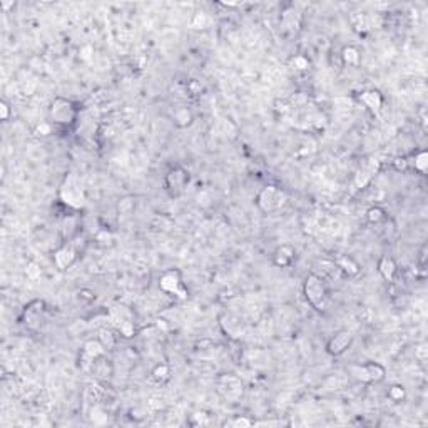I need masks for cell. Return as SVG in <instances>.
Here are the masks:
<instances>
[{
	"mask_svg": "<svg viewBox=\"0 0 428 428\" xmlns=\"http://www.w3.org/2000/svg\"><path fill=\"white\" fill-rule=\"evenodd\" d=\"M303 293L305 298L308 299V303L315 308L316 311L324 313L328 310V306L331 303L330 296V289L324 278H321L316 273H311L306 276L305 285H303Z\"/></svg>",
	"mask_w": 428,
	"mask_h": 428,
	"instance_id": "obj_1",
	"label": "cell"
},
{
	"mask_svg": "<svg viewBox=\"0 0 428 428\" xmlns=\"http://www.w3.org/2000/svg\"><path fill=\"white\" fill-rule=\"evenodd\" d=\"M59 197L64 204H67L72 209H81L86 203V194H84V188L79 176L75 172H69L65 179L60 184Z\"/></svg>",
	"mask_w": 428,
	"mask_h": 428,
	"instance_id": "obj_2",
	"label": "cell"
},
{
	"mask_svg": "<svg viewBox=\"0 0 428 428\" xmlns=\"http://www.w3.org/2000/svg\"><path fill=\"white\" fill-rule=\"evenodd\" d=\"M286 203H288L286 192L274 184L264 186L256 196V206L259 208V211H263L264 214L278 213V211H281L286 206Z\"/></svg>",
	"mask_w": 428,
	"mask_h": 428,
	"instance_id": "obj_3",
	"label": "cell"
},
{
	"mask_svg": "<svg viewBox=\"0 0 428 428\" xmlns=\"http://www.w3.org/2000/svg\"><path fill=\"white\" fill-rule=\"evenodd\" d=\"M49 116L54 124L62 125V128H70V125L75 124L77 116H79V109H77V106L70 99L56 97L49 107Z\"/></svg>",
	"mask_w": 428,
	"mask_h": 428,
	"instance_id": "obj_4",
	"label": "cell"
},
{
	"mask_svg": "<svg viewBox=\"0 0 428 428\" xmlns=\"http://www.w3.org/2000/svg\"><path fill=\"white\" fill-rule=\"evenodd\" d=\"M189 172L188 169H184L183 166H174L167 171L164 178V189L169 194V197L176 199V197L183 196L186 188L189 184Z\"/></svg>",
	"mask_w": 428,
	"mask_h": 428,
	"instance_id": "obj_5",
	"label": "cell"
},
{
	"mask_svg": "<svg viewBox=\"0 0 428 428\" xmlns=\"http://www.w3.org/2000/svg\"><path fill=\"white\" fill-rule=\"evenodd\" d=\"M349 375L361 383L371 385L383 382L385 376H387V370H385L383 365L376 363V361H370V363L363 365H351L349 366Z\"/></svg>",
	"mask_w": 428,
	"mask_h": 428,
	"instance_id": "obj_6",
	"label": "cell"
},
{
	"mask_svg": "<svg viewBox=\"0 0 428 428\" xmlns=\"http://www.w3.org/2000/svg\"><path fill=\"white\" fill-rule=\"evenodd\" d=\"M159 288L164 293L176 294L181 299L188 298V289L184 288L183 276H181V271L178 269H167L166 273H162L159 278Z\"/></svg>",
	"mask_w": 428,
	"mask_h": 428,
	"instance_id": "obj_7",
	"label": "cell"
},
{
	"mask_svg": "<svg viewBox=\"0 0 428 428\" xmlns=\"http://www.w3.org/2000/svg\"><path fill=\"white\" fill-rule=\"evenodd\" d=\"M219 326L222 333L231 340H241L246 335L244 319L234 315V313H222L219 316Z\"/></svg>",
	"mask_w": 428,
	"mask_h": 428,
	"instance_id": "obj_8",
	"label": "cell"
},
{
	"mask_svg": "<svg viewBox=\"0 0 428 428\" xmlns=\"http://www.w3.org/2000/svg\"><path fill=\"white\" fill-rule=\"evenodd\" d=\"M378 167H380V161L376 158H370L361 162L357 174H355L353 184H351L353 191L363 189L365 186H368L370 181L375 178V174L378 172Z\"/></svg>",
	"mask_w": 428,
	"mask_h": 428,
	"instance_id": "obj_9",
	"label": "cell"
},
{
	"mask_svg": "<svg viewBox=\"0 0 428 428\" xmlns=\"http://www.w3.org/2000/svg\"><path fill=\"white\" fill-rule=\"evenodd\" d=\"M353 343V333L349 330H340L331 336L326 343V351L331 357H340L351 346Z\"/></svg>",
	"mask_w": 428,
	"mask_h": 428,
	"instance_id": "obj_10",
	"label": "cell"
},
{
	"mask_svg": "<svg viewBox=\"0 0 428 428\" xmlns=\"http://www.w3.org/2000/svg\"><path fill=\"white\" fill-rule=\"evenodd\" d=\"M77 256H79V253H77L75 246L72 243H67V244H62L59 249L54 251L52 261H54V264H56V268L59 271H67L72 264L77 261Z\"/></svg>",
	"mask_w": 428,
	"mask_h": 428,
	"instance_id": "obj_11",
	"label": "cell"
},
{
	"mask_svg": "<svg viewBox=\"0 0 428 428\" xmlns=\"http://www.w3.org/2000/svg\"><path fill=\"white\" fill-rule=\"evenodd\" d=\"M106 353V346L102 345L100 340H89L84 343V346L81 349V365L84 368H89V366L94 365V361L104 357Z\"/></svg>",
	"mask_w": 428,
	"mask_h": 428,
	"instance_id": "obj_12",
	"label": "cell"
},
{
	"mask_svg": "<svg viewBox=\"0 0 428 428\" xmlns=\"http://www.w3.org/2000/svg\"><path fill=\"white\" fill-rule=\"evenodd\" d=\"M360 102L363 104L365 107H368L371 112H380L383 107V95L380 90L375 89H370V90H363V92L360 94Z\"/></svg>",
	"mask_w": 428,
	"mask_h": 428,
	"instance_id": "obj_13",
	"label": "cell"
},
{
	"mask_svg": "<svg viewBox=\"0 0 428 428\" xmlns=\"http://www.w3.org/2000/svg\"><path fill=\"white\" fill-rule=\"evenodd\" d=\"M294 258H296V251L291 244H281L273 255V263L278 268H288L291 266Z\"/></svg>",
	"mask_w": 428,
	"mask_h": 428,
	"instance_id": "obj_14",
	"label": "cell"
},
{
	"mask_svg": "<svg viewBox=\"0 0 428 428\" xmlns=\"http://www.w3.org/2000/svg\"><path fill=\"white\" fill-rule=\"evenodd\" d=\"M219 388L221 391H224L228 398H238L243 391V385L234 375H224L219 380Z\"/></svg>",
	"mask_w": 428,
	"mask_h": 428,
	"instance_id": "obj_15",
	"label": "cell"
},
{
	"mask_svg": "<svg viewBox=\"0 0 428 428\" xmlns=\"http://www.w3.org/2000/svg\"><path fill=\"white\" fill-rule=\"evenodd\" d=\"M378 271L387 281H393L396 273H398V264L391 256H382L378 261Z\"/></svg>",
	"mask_w": 428,
	"mask_h": 428,
	"instance_id": "obj_16",
	"label": "cell"
},
{
	"mask_svg": "<svg viewBox=\"0 0 428 428\" xmlns=\"http://www.w3.org/2000/svg\"><path fill=\"white\" fill-rule=\"evenodd\" d=\"M336 268H338L341 273H345L346 276H357L360 273V264L355 261L353 258L343 256L340 259H336Z\"/></svg>",
	"mask_w": 428,
	"mask_h": 428,
	"instance_id": "obj_17",
	"label": "cell"
},
{
	"mask_svg": "<svg viewBox=\"0 0 428 428\" xmlns=\"http://www.w3.org/2000/svg\"><path fill=\"white\" fill-rule=\"evenodd\" d=\"M172 119L178 128H188V125H191V122H192V114L188 107H178L172 114Z\"/></svg>",
	"mask_w": 428,
	"mask_h": 428,
	"instance_id": "obj_18",
	"label": "cell"
},
{
	"mask_svg": "<svg viewBox=\"0 0 428 428\" xmlns=\"http://www.w3.org/2000/svg\"><path fill=\"white\" fill-rule=\"evenodd\" d=\"M341 59L346 65H358L361 60V52L355 45H348L341 51Z\"/></svg>",
	"mask_w": 428,
	"mask_h": 428,
	"instance_id": "obj_19",
	"label": "cell"
},
{
	"mask_svg": "<svg viewBox=\"0 0 428 428\" xmlns=\"http://www.w3.org/2000/svg\"><path fill=\"white\" fill-rule=\"evenodd\" d=\"M150 376H153L154 382H158V383H164L169 380L171 376V368H169V365L167 363H158L153 368V371H150Z\"/></svg>",
	"mask_w": 428,
	"mask_h": 428,
	"instance_id": "obj_20",
	"label": "cell"
},
{
	"mask_svg": "<svg viewBox=\"0 0 428 428\" xmlns=\"http://www.w3.org/2000/svg\"><path fill=\"white\" fill-rule=\"evenodd\" d=\"M410 166H412L415 171L425 174L428 169V153L426 150H420V153L415 154L412 161H410Z\"/></svg>",
	"mask_w": 428,
	"mask_h": 428,
	"instance_id": "obj_21",
	"label": "cell"
},
{
	"mask_svg": "<svg viewBox=\"0 0 428 428\" xmlns=\"http://www.w3.org/2000/svg\"><path fill=\"white\" fill-rule=\"evenodd\" d=\"M385 218H387V213H385V209L380 206H373L366 211V219H368V222H371V224H380L382 221H385Z\"/></svg>",
	"mask_w": 428,
	"mask_h": 428,
	"instance_id": "obj_22",
	"label": "cell"
},
{
	"mask_svg": "<svg viewBox=\"0 0 428 428\" xmlns=\"http://www.w3.org/2000/svg\"><path fill=\"white\" fill-rule=\"evenodd\" d=\"M388 398L395 403H400L407 398V391L401 385H393V387H390V390H388Z\"/></svg>",
	"mask_w": 428,
	"mask_h": 428,
	"instance_id": "obj_23",
	"label": "cell"
},
{
	"mask_svg": "<svg viewBox=\"0 0 428 428\" xmlns=\"http://www.w3.org/2000/svg\"><path fill=\"white\" fill-rule=\"evenodd\" d=\"M117 328H119V333L122 335L124 338H132V336L136 335L134 323L131 321V318H129V319H124L122 323H119V324H117Z\"/></svg>",
	"mask_w": 428,
	"mask_h": 428,
	"instance_id": "obj_24",
	"label": "cell"
},
{
	"mask_svg": "<svg viewBox=\"0 0 428 428\" xmlns=\"http://www.w3.org/2000/svg\"><path fill=\"white\" fill-rule=\"evenodd\" d=\"M99 340H100L102 345L106 346V349H111L114 345H116V340H114L112 331H109V330H100L99 331Z\"/></svg>",
	"mask_w": 428,
	"mask_h": 428,
	"instance_id": "obj_25",
	"label": "cell"
},
{
	"mask_svg": "<svg viewBox=\"0 0 428 428\" xmlns=\"http://www.w3.org/2000/svg\"><path fill=\"white\" fill-rule=\"evenodd\" d=\"M26 274H27V278L29 280H32V281H35V280H39L40 278V274H42V269H40V266L37 263H27V266H26Z\"/></svg>",
	"mask_w": 428,
	"mask_h": 428,
	"instance_id": "obj_26",
	"label": "cell"
},
{
	"mask_svg": "<svg viewBox=\"0 0 428 428\" xmlns=\"http://www.w3.org/2000/svg\"><path fill=\"white\" fill-rule=\"evenodd\" d=\"M209 415L206 412H196L191 415V425H208Z\"/></svg>",
	"mask_w": 428,
	"mask_h": 428,
	"instance_id": "obj_27",
	"label": "cell"
},
{
	"mask_svg": "<svg viewBox=\"0 0 428 428\" xmlns=\"http://www.w3.org/2000/svg\"><path fill=\"white\" fill-rule=\"evenodd\" d=\"M224 425L226 426H251V425H255V421H253L251 418H246V417H236V418L226 421Z\"/></svg>",
	"mask_w": 428,
	"mask_h": 428,
	"instance_id": "obj_28",
	"label": "cell"
},
{
	"mask_svg": "<svg viewBox=\"0 0 428 428\" xmlns=\"http://www.w3.org/2000/svg\"><path fill=\"white\" fill-rule=\"evenodd\" d=\"M293 65H294V69H298V70H306L310 67V62H308V59L303 57V56H296L293 60Z\"/></svg>",
	"mask_w": 428,
	"mask_h": 428,
	"instance_id": "obj_29",
	"label": "cell"
},
{
	"mask_svg": "<svg viewBox=\"0 0 428 428\" xmlns=\"http://www.w3.org/2000/svg\"><path fill=\"white\" fill-rule=\"evenodd\" d=\"M132 208H134V201H131V199H122L119 203V213H122V214H129Z\"/></svg>",
	"mask_w": 428,
	"mask_h": 428,
	"instance_id": "obj_30",
	"label": "cell"
},
{
	"mask_svg": "<svg viewBox=\"0 0 428 428\" xmlns=\"http://www.w3.org/2000/svg\"><path fill=\"white\" fill-rule=\"evenodd\" d=\"M393 166H395L396 171H405L410 167V161L407 158H398V159L393 161Z\"/></svg>",
	"mask_w": 428,
	"mask_h": 428,
	"instance_id": "obj_31",
	"label": "cell"
},
{
	"mask_svg": "<svg viewBox=\"0 0 428 428\" xmlns=\"http://www.w3.org/2000/svg\"><path fill=\"white\" fill-rule=\"evenodd\" d=\"M9 117H10V107L7 104V100H2L0 102V119L9 120Z\"/></svg>",
	"mask_w": 428,
	"mask_h": 428,
	"instance_id": "obj_32",
	"label": "cell"
},
{
	"mask_svg": "<svg viewBox=\"0 0 428 428\" xmlns=\"http://www.w3.org/2000/svg\"><path fill=\"white\" fill-rule=\"evenodd\" d=\"M51 132H52V125L49 122H44V124L37 125V131H35V134H37V136H49Z\"/></svg>",
	"mask_w": 428,
	"mask_h": 428,
	"instance_id": "obj_33",
	"label": "cell"
},
{
	"mask_svg": "<svg viewBox=\"0 0 428 428\" xmlns=\"http://www.w3.org/2000/svg\"><path fill=\"white\" fill-rule=\"evenodd\" d=\"M92 52H94L92 47H90V45H84L82 49H81V59L82 60H89L90 57H92V56H90Z\"/></svg>",
	"mask_w": 428,
	"mask_h": 428,
	"instance_id": "obj_34",
	"label": "cell"
},
{
	"mask_svg": "<svg viewBox=\"0 0 428 428\" xmlns=\"http://www.w3.org/2000/svg\"><path fill=\"white\" fill-rule=\"evenodd\" d=\"M425 259H426V244H423V248L420 251V266H425Z\"/></svg>",
	"mask_w": 428,
	"mask_h": 428,
	"instance_id": "obj_35",
	"label": "cell"
},
{
	"mask_svg": "<svg viewBox=\"0 0 428 428\" xmlns=\"http://www.w3.org/2000/svg\"><path fill=\"white\" fill-rule=\"evenodd\" d=\"M425 351H426V348H425V345H421V346H418V353H417V357L423 361L425 360Z\"/></svg>",
	"mask_w": 428,
	"mask_h": 428,
	"instance_id": "obj_36",
	"label": "cell"
},
{
	"mask_svg": "<svg viewBox=\"0 0 428 428\" xmlns=\"http://www.w3.org/2000/svg\"><path fill=\"white\" fill-rule=\"evenodd\" d=\"M2 7H4V10H7V9H10V7H14V2H10V4H2Z\"/></svg>",
	"mask_w": 428,
	"mask_h": 428,
	"instance_id": "obj_37",
	"label": "cell"
}]
</instances>
